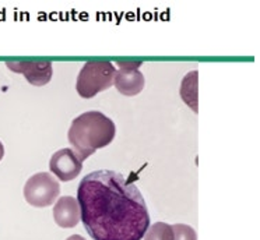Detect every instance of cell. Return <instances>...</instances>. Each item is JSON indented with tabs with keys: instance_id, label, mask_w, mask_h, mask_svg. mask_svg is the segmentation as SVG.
<instances>
[{
	"instance_id": "8fae6325",
	"label": "cell",
	"mask_w": 260,
	"mask_h": 240,
	"mask_svg": "<svg viewBox=\"0 0 260 240\" xmlns=\"http://www.w3.org/2000/svg\"><path fill=\"white\" fill-rule=\"evenodd\" d=\"M174 232H175V240H198L196 230L185 223L174 225Z\"/></svg>"
},
{
	"instance_id": "ba28073f",
	"label": "cell",
	"mask_w": 260,
	"mask_h": 240,
	"mask_svg": "<svg viewBox=\"0 0 260 240\" xmlns=\"http://www.w3.org/2000/svg\"><path fill=\"white\" fill-rule=\"evenodd\" d=\"M53 219L57 226L69 229L77 226L81 221V208L79 200L72 195L59 197L53 207Z\"/></svg>"
},
{
	"instance_id": "7c38bea8",
	"label": "cell",
	"mask_w": 260,
	"mask_h": 240,
	"mask_svg": "<svg viewBox=\"0 0 260 240\" xmlns=\"http://www.w3.org/2000/svg\"><path fill=\"white\" fill-rule=\"evenodd\" d=\"M66 240H85L83 236H80V234H73V236H70V237H68Z\"/></svg>"
},
{
	"instance_id": "30bf717a",
	"label": "cell",
	"mask_w": 260,
	"mask_h": 240,
	"mask_svg": "<svg viewBox=\"0 0 260 240\" xmlns=\"http://www.w3.org/2000/svg\"><path fill=\"white\" fill-rule=\"evenodd\" d=\"M144 240H175L174 226L165 222L153 223L144 234Z\"/></svg>"
},
{
	"instance_id": "7a4b0ae2",
	"label": "cell",
	"mask_w": 260,
	"mask_h": 240,
	"mask_svg": "<svg viewBox=\"0 0 260 240\" xmlns=\"http://www.w3.org/2000/svg\"><path fill=\"white\" fill-rule=\"evenodd\" d=\"M115 134L116 126L112 119L102 112L90 111L73 119L68 140L73 150L85 161L96 150L111 144Z\"/></svg>"
},
{
	"instance_id": "9c48e42d",
	"label": "cell",
	"mask_w": 260,
	"mask_h": 240,
	"mask_svg": "<svg viewBox=\"0 0 260 240\" xmlns=\"http://www.w3.org/2000/svg\"><path fill=\"white\" fill-rule=\"evenodd\" d=\"M198 81H199V72L193 70V72L187 73L185 77L182 78L181 94L182 100L186 104L193 112H199V91H198Z\"/></svg>"
},
{
	"instance_id": "6da1fadb",
	"label": "cell",
	"mask_w": 260,
	"mask_h": 240,
	"mask_svg": "<svg viewBox=\"0 0 260 240\" xmlns=\"http://www.w3.org/2000/svg\"><path fill=\"white\" fill-rule=\"evenodd\" d=\"M81 222L94 240H142L150 228L144 197L122 173L95 170L77 189Z\"/></svg>"
},
{
	"instance_id": "5b68a950",
	"label": "cell",
	"mask_w": 260,
	"mask_h": 240,
	"mask_svg": "<svg viewBox=\"0 0 260 240\" xmlns=\"http://www.w3.org/2000/svg\"><path fill=\"white\" fill-rule=\"evenodd\" d=\"M116 64L119 70H116L115 81H113L116 89L124 96H135L140 94L146 84L143 73L139 70L143 61L126 59V60H116Z\"/></svg>"
},
{
	"instance_id": "3957f363",
	"label": "cell",
	"mask_w": 260,
	"mask_h": 240,
	"mask_svg": "<svg viewBox=\"0 0 260 240\" xmlns=\"http://www.w3.org/2000/svg\"><path fill=\"white\" fill-rule=\"evenodd\" d=\"M116 68L108 60H91L81 67L76 89L81 98L90 99L105 89H109L115 81Z\"/></svg>"
},
{
	"instance_id": "52a82bcc",
	"label": "cell",
	"mask_w": 260,
	"mask_h": 240,
	"mask_svg": "<svg viewBox=\"0 0 260 240\" xmlns=\"http://www.w3.org/2000/svg\"><path fill=\"white\" fill-rule=\"evenodd\" d=\"M6 66L14 73L23 74L35 87L46 85L52 80L53 68L49 60H7Z\"/></svg>"
},
{
	"instance_id": "8992f818",
	"label": "cell",
	"mask_w": 260,
	"mask_h": 240,
	"mask_svg": "<svg viewBox=\"0 0 260 240\" xmlns=\"http://www.w3.org/2000/svg\"><path fill=\"white\" fill-rule=\"evenodd\" d=\"M84 159L73 148H62L52 155L49 161L51 172L62 182H70L79 176Z\"/></svg>"
},
{
	"instance_id": "4fadbf2b",
	"label": "cell",
	"mask_w": 260,
	"mask_h": 240,
	"mask_svg": "<svg viewBox=\"0 0 260 240\" xmlns=\"http://www.w3.org/2000/svg\"><path fill=\"white\" fill-rule=\"evenodd\" d=\"M3 156H5V147H3L2 141H0V161L3 159Z\"/></svg>"
},
{
	"instance_id": "277c9868",
	"label": "cell",
	"mask_w": 260,
	"mask_h": 240,
	"mask_svg": "<svg viewBox=\"0 0 260 240\" xmlns=\"http://www.w3.org/2000/svg\"><path fill=\"white\" fill-rule=\"evenodd\" d=\"M23 194L29 205L45 208L57 200L60 194V184L51 173H35L25 182Z\"/></svg>"
}]
</instances>
